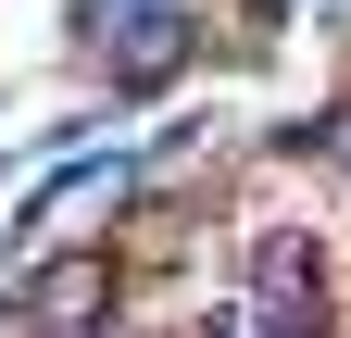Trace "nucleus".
<instances>
[{"label": "nucleus", "instance_id": "obj_1", "mask_svg": "<svg viewBox=\"0 0 351 338\" xmlns=\"http://www.w3.org/2000/svg\"><path fill=\"white\" fill-rule=\"evenodd\" d=\"M226 301L263 338H351V263L314 213H239L226 226Z\"/></svg>", "mask_w": 351, "mask_h": 338}, {"label": "nucleus", "instance_id": "obj_2", "mask_svg": "<svg viewBox=\"0 0 351 338\" xmlns=\"http://www.w3.org/2000/svg\"><path fill=\"white\" fill-rule=\"evenodd\" d=\"M0 326L13 338H113L138 326V263H125V238H51L38 263L0 276Z\"/></svg>", "mask_w": 351, "mask_h": 338}, {"label": "nucleus", "instance_id": "obj_3", "mask_svg": "<svg viewBox=\"0 0 351 338\" xmlns=\"http://www.w3.org/2000/svg\"><path fill=\"white\" fill-rule=\"evenodd\" d=\"M226 51V25H213V0H125V13L101 25V51H88V75H101V113H138V101H176L189 75Z\"/></svg>", "mask_w": 351, "mask_h": 338}, {"label": "nucleus", "instance_id": "obj_4", "mask_svg": "<svg viewBox=\"0 0 351 338\" xmlns=\"http://www.w3.org/2000/svg\"><path fill=\"white\" fill-rule=\"evenodd\" d=\"M125 163H138V138H88V151H51V163L25 176L13 226H0V238H13V263H38V250H51V226L75 213V200H101V213H113V200H125Z\"/></svg>", "mask_w": 351, "mask_h": 338}, {"label": "nucleus", "instance_id": "obj_5", "mask_svg": "<svg viewBox=\"0 0 351 338\" xmlns=\"http://www.w3.org/2000/svg\"><path fill=\"white\" fill-rule=\"evenodd\" d=\"M339 151H351V88H314L301 113H276V125L239 138L251 176H339Z\"/></svg>", "mask_w": 351, "mask_h": 338}, {"label": "nucleus", "instance_id": "obj_6", "mask_svg": "<svg viewBox=\"0 0 351 338\" xmlns=\"http://www.w3.org/2000/svg\"><path fill=\"white\" fill-rule=\"evenodd\" d=\"M339 200H351V151H339Z\"/></svg>", "mask_w": 351, "mask_h": 338}, {"label": "nucleus", "instance_id": "obj_7", "mask_svg": "<svg viewBox=\"0 0 351 338\" xmlns=\"http://www.w3.org/2000/svg\"><path fill=\"white\" fill-rule=\"evenodd\" d=\"M0 176H13V138H0Z\"/></svg>", "mask_w": 351, "mask_h": 338}]
</instances>
